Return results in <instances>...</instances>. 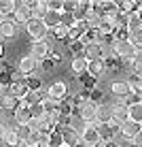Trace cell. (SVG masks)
<instances>
[{"label": "cell", "instance_id": "6da1fadb", "mask_svg": "<svg viewBox=\"0 0 142 147\" xmlns=\"http://www.w3.org/2000/svg\"><path fill=\"white\" fill-rule=\"evenodd\" d=\"M113 53L121 62H131L136 58V53H138V49L129 43V38L127 40H113Z\"/></svg>", "mask_w": 142, "mask_h": 147}, {"label": "cell", "instance_id": "7a4b0ae2", "mask_svg": "<svg viewBox=\"0 0 142 147\" xmlns=\"http://www.w3.org/2000/svg\"><path fill=\"white\" fill-rule=\"evenodd\" d=\"M53 36H47L45 40H32V45H30V53L36 62H43V60L49 58V53H51V43H53Z\"/></svg>", "mask_w": 142, "mask_h": 147}, {"label": "cell", "instance_id": "3957f363", "mask_svg": "<svg viewBox=\"0 0 142 147\" xmlns=\"http://www.w3.org/2000/svg\"><path fill=\"white\" fill-rule=\"evenodd\" d=\"M26 32L30 34V38H32V40H45L49 34H51V30L45 26L43 19H34V17H32V19L26 24Z\"/></svg>", "mask_w": 142, "mask_h": 147}, {"label": "cell", "instance_id": "277c9868", "mask_svg": "<svg viewBox=\"0 0 142 147\" xmlns=\"http://www.w3.org/2000/svg\"><path fill=\"white\" fill-rule=\"evenodd\" d=\"M81 143L83 147H102V139H100V132H98V124H87L85 130L81 132Z\"/></svg>", "mask_w": 142, "mask_h": 147}, {"label": "cell", "instance_id": "5b68a950", "mask_svg": "<svg viewBox=\"0 0 142 147\" xmlns=\"http://www.w3.org/2000/svg\"><path fill=\"white\" fill-rule=\"evenodd\" d=\"M17 70H19V75H21L23 79L34 77V75L40 70V62H36L32 55H23V58L17 62Z\"/></svg>", "mask_w": 142, "mask_h": 147}, {"label": "cell", "instance_id": "8992f818", "mask_svg": "<svg viewBox=\"0 0 142 147\" xmlns=\"http://www.w3.org/2000/svg\"><path fill=\"white\" fill-rule=\"evenodd\" d=\"M95 111H98V105L87 98V100H83V102L79 105L77 115L85 121V124H95Z\"/></svg>", "mask_w": 142, "mask_h": 147}, {"label": "cell", "instance_id": "52a82bcc", "mask_svg": "<svg viewBox=\"0 0 142 147\" xmlns=\"http://www.w3.org/2000/svg\"><path fill=\"white\" fill-rule=\"evenodd\" d=\"M110 105H113V124L121 128L125 121H129L127 105H125V100H117V98H115V102H110Z\"/></svg>", "mask_w": 142, "mask_h": 147}, {"label": "cell", "instance_id": "ba28073f", "mask_svg": "<svg viewBox=\"0 0 142 147\" xmlns=\"http://www.w3.org/2000/svg\"><path fill=\"white\" fill-rule=\"evenodd\" d=\"M108 90H110V94H113L117 100H125V98L131 94V90H129V85H127V81H125V79H115V81H110Z\"/></svg>", "mask_w": 142, "mask_h": 147}, {"label": "cell", "instance_id": "9c48e42d", "mask_svg": "<svg viewBox=\"0 0 142 147\" xmlns=\"http://www.w3.org/2000/svg\"><path fill=\"white\" fill-rule=\"evenodd\" d=\"M47 94H49V98L57 100V102H64V100L68 98V85H66L64 81H53L47 88Z\"/></svg>", "mask_w": 142, "mask_h": 147}, {"label": "cell", "instance_id": "30bf717a", "mask_svg": "<svg viewBox=\"0 0 142 147\" xmlns=\"http://www.w3.org/2000/svg\"><path fill=\"white\" fill-rule=\"evenodd\" d=\"M13 19L17 26H26V24L32 19V11H30L28 2H17V7H15V13H13Z\"/></svg>", "mask_w": 142, "mask_h": 147}, {"label": "cell", "instance_id": "8fae6325", "mask_svg": "<svg viewBox=\"0 0 142 147\" xmlns=\"http://www.w3.org/2000/svg\"><path fill=\"white\" fill-rule=\"evenodd\" d=\"M98 132H100L102 143H113V141H117V136H119V126H115L113 121L110 124H100Z\"/></svg>", "mask_w": 142, "mask_h": 147}, {"label": "cell", "instance_id": "7c38bea8", "mask_svg": "<svg viewBox=\"0 0 142 147\" xmlns=\"http://www.w3.org/2000/svg\"><path fill=\"white\" fill-rule=\"evenodd\" d=\"M17 30L19 26L15 24V19L13 17H4L2 22H0V38H15L17 36Z\"/></svg>", "mask_w": 142, "mask_h": 147}, {"label": "cell", "instance_id": "4fadbf2b", "mask_svg": "<svg viewBox=\"0 0 142 147\" xmlns=\"http://www.w3.org/2000/svg\"><path fill=\"white\" fill-rule=\"evenodd\" d=\"M113 121V105L110 102H100L95 111V124H110Z\"/></svg>", "mask_w": 142, "mask_h": 147}, {"label": "cell", "instance_id": "5bb4252c", "mask_svg": "<svg viewBox=\"0 0 142 147\" xmlns=\"http://www.w3.org/2000/svg\"><path fill=\"white\" fill-rule=\"evenodd\" d=\"M140 130H142V124H136V121H131V119H129V121H125V124L119 128V136L131 143V139H134V136L138 134Z\"/></svg>", "mask_w": 142, "mask_h": 147}, {"label": "cell", "instance_id": "9a60e30c", "mask_svg": "<svg viewBox=\"0 0 142 147\" xmlns=\"http://www.w3.org/2000/svg\"><path fill=\"white\" fill-rule=\"evenodd\" d=\"M7 92L11 94V96H15V98H19V100H23L28 96V85H26V79H17V81H13L11 85L7 88Z\"/></svg>", "mask_w": 142, "mask_h": 147}, {"label": "cell", "instance_id": "2e32d148", "mask_svg": "<svg viewBox=\"0 0 142 147\" xmlns=\"http://www.w3.org/2000/svg\"><path fill=\"white\" fill-rule=\"evenodd\" d=\"M83 55L89 60V62H100V60H104L102 45H100V43H89V45H85V51H83Z\"/></svg>", "mask_w": 142, "mask_h": 147}, {"label": "cell", "instance_id": "e0dca14e", "mask_svg": "<svg viewBox=\"0 0 142 147\" xmlns=\"http://www.w3.org/2000/svg\"><path fill=\"white\" fill-rule=\"evenodd\" d=\"M62 136H64V147H79L83 145L81 143V134L77 130H72L68 126V128H62Z\"/></svg>", "mask_w": 142, "mask_h": 147}, {"label": "cell", "instance_id": "ac0fdd59", "mask_svg": "<svg viewBox=\"0 0 142 147\" xmlns=\"http://www.w3.org/2000/svg\"><path fill=\"white\" fill-rule=\"evenodd\" d=\"M70 68H72L74 75H85L89 68V60L85 58V55H74L72 60H70Z\"/></svg>", "mask_w": 142, "mask_h": 147}, {"label": "cell", "instance_id": "d6986e66", "mask_svg": "<svg viewBox=\"0 0 142 147\" xmlns=\"http://www.w3.org/2000/svg\"><path fill=\"white\" fill-rule=\"evenodd\" d=\"M87 32H89V24L87 22H77L70 28V40H83Z\"/></svg>", "mask_w": 142, "mask_h": 147}, {"label": "cell", "instance_id": "ffe728a7", "mask_svg": "<svg viewBox=\"0 0 142 147\" xmlns=\"http://www.w3.org/2000/svg\"><path fill=\"white\" fill-rule=\"evenodd\" d=\"M30 11H32L34 19H43L45 15L49 13V2H28Z\"/></svg>", "mask_w": 142, "mask_h": 147}, {"label": "cell", "instance_id": "44dd1931", "mask_svg": "<svg viewBox=\"0 0 142 147\" xmlns=\"http://www.w3.org/2000/svg\"><path fill=\"white\" fill-rule=\"evenodd\" d=\"M104 73H106V62H104V60H100V62H89L87 75L91 79H100Z\"/></svg>", "mask_w": 142, "mask_h": 147}, {"label": "cell", "instance_id": "7402d4cb", "mask_svg": "<svg viewBox=\"0 0 142 147\" xmlns=\"http://www.w3.org/2000/svg\"><path fill=\"white\" fill-rule=\"evenodd\" d=\"M13 119H15V124H17V126H28L30 121H32V111H30L28 107H21L17 113L13 115Z\"/></svg>", "mask_w": 142, "mask_h": 147}, {"label": "cell", "instance_id": "603a6c76", "mask_svg": "<svg viewBox=\"0 0 142 147\" xmlns=\"http://www.w3.org/2000/svg\"><path fill=\"white\" fill-rule=\"evenodd\" d=\"M127 85H129V90H131V94H136L138 98L142 100V77H138V75H129L127 79Z\"/></svg>", "mask_w": 142, "mask_h": 147}, {"label": "cell", "instance_id": "cb8c5ba5", "mask_svg": "<svg viewBox=\"0 0 142 147\" xmlns=\"http://www.w3.org/2000/svg\"><path fill=\"white\" fill-rule=\"evenodd\" d=\"M127 113H129V119H131V121H136V124H142V100L127 105Z\"/></svg>", "mask_w": 142, "mask_h": 147}, {"label": "cell", "instance_id": "d4e9b609", "mask_svg": "<svg viewBox=\"0 0 142 147\" xmlns=\"http://www.w3.org/2000/svg\"><path fill=\"white\" fill-rule=\"evenodd\" d=\"M4 143H7V147H19V145H23V141L19 139L17 126L11 128V130H7V134H4Z\"/></svg>", "mask_w": 142, "mask_h": 147}, {"label": "cell", "instance_id": "484cf974", "mask_svg": "<svg viewBox=\"0 0 142 147\" xmlns=\"http://www.w3.org/2000/svg\"><path fill=\"white\" fill-rule=\"evenodd\" d=\"M59 17H62V13H57V11H49V13L43 17V22H45V26H47L49 30H53V28H57V26H59Z\"/></svg>", "mask_w": 142, "mask_h": 147}, {"label": "cell", "instance_id": "4316f807", "mask_svg": "<svg viewBox=\"0 0 142 147\" xmlns=\"http://www.w3.org/2000/svg\"><path fill=\"white\" fill-rule=\"evenodd\" d=\"M15 7H17V2H13V0H0V13L4 17H13Z\"/></svg>", "mask_w": 142, "mask_h": 147}, {"label": "cell", "instance_id": "83f0119b", "mask_svg": "<svg viewBox=\"0 0 142 147\" xmlns=\"http://www.w3.org/2000/svg\"><path fill=\"white\" fill-rule=\"evenodd\" d=\"M142 24H140V15L138 11L136 13H129L127 15V32H136V30H140Z\"/></svg>", "mask_w": 142, "mask_h": 147}, {"label": "cell", "instance_id": "f1b7e54d", "mask_svg": "<svg viewBox=\"0 0 142 147\" xmlns=\"http://www.w3.org/2000/svg\"><path fill=\"white\" fill-rule=\"evenodd\" d=\"M43 109H45V113H57L59 111V102L53 100V98H49V94H47L43 98Z\"/></svg>", "mask_w": 142, "mask_h": 147}, {"label": "cell", "instance_id": "f546056e", "mask_svg": "<svg viewBox=\"0 0 142 147\" xmlns=\"http://www.w3.org/2000/svg\"><path fill=\"white\" fill-rule=\"evenodd\" d=\"M51 34H53V38H55V40H64V38H70V28H66L64 24H59L57 28H53V30H51Z\"/></svg>", "mask_w": 142, "mask_h": 147}, {"label": "cell", "instance_id": "4dcf8cb0", "mask_svg": "<svg viewBox=\"0 0 142 147\" xmlns=\"http://www.w3.org/2000/svg\"><path fill=\"white\" fill-rule=\"evenodd\" d=\"M26 85H28L30 92H40V90H43V81H40L38 75H34V77H28V79H26Z\"/></svg>", "mask_w": 142, "mask_h": 147}, {"label": "cell", "instance_id": "1f68e13d", "mask_svg": "<svg viewBox=\"0 0 142 147\" xmlns=\"http://www.w3.org/2000/svg\"><path fill=\"white\" fill-rule=\"evenodd\" d=\"M49 147H64L62 130H53V132L49 134Z\"/></svg>", "mask_w": 142, "mask_h": 147}, {"label": "cell", "instance_id": "d6a6232c", "mask_svg": "<svg viewBox=\"0 0 142 147\" xmlns=\"http://www.w3.org/2000/svg\"><path fill=\"white\" fill-rule=\"evenodd\" d=\"M129 43L134 45L138 51H142V28L136 30V32H129Z\"/></svg>", "mask_w": 142, "mask_h": 147}, {"label": "cell", "instance_id": "836d02e7", "mask_svg": "<svg viewBox=\"0 0 142 147\" xmlns=\"http://www.w3.org/2000/svg\"><path fill=\"white\" fill-rule=\"evenodd\" d=\"M59 24H64L66 28H72L74 24H77V19H74V15H72V13H66V11H62V17H59Z\"/></svg>", "mask_w": 142, "mask_h": 147}, {"label": "cell", "instance_id": "e575fe53", "mask_svg": "<svg viewBox=\"0 0 142 147\" xmlns=\"http://www.w3.org/2000/svg\"><path fill=\"white\" fill-rule=\"evenodd\" d=\"M17 132H19V139L26 143L28 141V136L32 134V130H30V126H17Z\"/></svg>", "mask_w": 142, "mask_h": 147}, {"label": "cell", "instance_id": "d590c367", "mask_svg": "<svg viewBox=\"0 0 142 147\" xmlns=\"http://www.w3.org/2000/svg\"><path fill=\"white\" fill-rule=\"evenodd\" d=\"M30 111H32V117H43V115H45L43 102H40V105H34V107H30Z\"/></svg>", "mask_w": 142, "mask_h": 147}, {"label": "cell", "instance_id": "8d00e7d4", "mask_svg": "<svg viewBox=\"0 0 142 147\" xmlns=\"http://www.w3.org/2000/svg\"><path fill=\"white\" fill-rule=\"evenodd\" d=\"M131 145H134V147H142V130L131 139Z\"/></svg>", "mask_w": 142, "mask_h": 147}, {"label": "cell", "instance_id": "74e56055", "mask_svg": "<svg viewBox=\"0 0 142 147\" xmlns=\"http://www.w3.org/2000/svg\"><path fill=\"white\" fill-rule=\"evenodd\" d=\"M4 134H7V128H4L2 121H0V141H4Z\"/></svg>", "mask_w": 142, "mask_h": 147}, {"label": "cell", "instance_id": "f35d334b", "mask_svg": "<svg viewBox=\"0 0 142 147\" xmlns=\"http://www.w3.org/2000/svg\"><path fill=\"white\" fill-rule=\"evenodd\" d=\"M138 15H140V24H142V11H138Z\"/></svg>", "mask_w": 142, "mask_h": 147}, {"label": "cell", "instance_id": "ab89813d", "mask_svg": "<svg viewBox=\"0 0 142 147\" xmlns=\"http://www.w3.org/2000/svg\"><path fill=\"white\" fill-rule=\"evenodd\" d=\"M36 147H49V145H36Z\"/></svg>", "mask_w": 142, "mask_h": 147}, {"label": "cell", "instance_id": "60d3db41", "mask_svg": "<svg viewBox=\"0 0 142 147\" xmlns=\"http://www.w3.org/2000/svg\"><path fill=\"white\" fill-rule=\"evenodd\" d=\"M19 147H28V145H26V143H23V145H19Z\"/></svg>", "mask_w": 142, "mask_h": 147}, {"label": "cell", "instance_id": "b9f144b4", "mask_svg": "<svg viewBox=\"0 0 142 147\" xmlns=\"http://www.w3.org/2000/svg\"><path fill=\"white\" fill-rule=\"evenodd\" d=\"M131 147H134V145H131Z\"/></svg>", "mask_w": 142, "mask_h": 147}, {"label": "cell", "instance_id": "7bdbcfd3", "mask_svg": "<svg viewBox=\"0 0 142 147\" xmlns=\"http://www.w3.org/2000/svg\"><path fill=\"white\" fill-rule=\"evenodd\" d=\"M0 40H2V38H0Z\"/></svg>", "mask_w": 142, "mask_h": 147}]
</instances>
